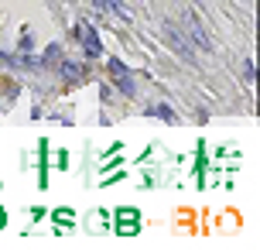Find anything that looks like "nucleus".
Wrapping results in <instances>:
<instances>
[{
	"label": "nucleus",
	"mask_w": 260,
	"mask_h": 250,
	"mask_svg": "<svg viewBox=\"0 0 260 250\" xmlns=\"http://www.w3.org/2000/svg\"><path fill=\"white\" fill-rule=\"evenodd\" d=\"M0 226H4V212H0Z\"/></svg>",
	"instance_id": "obj_8"
},
{
	"label": "nucleus",
	"mask_w": 260,
	"mask_h": 250,
	"mask_svg": "<svg viewBox=\"0 0 260 250\" xmlns=\"http://www.w3.org/2000/svg\"><path fill=\"white\" fill-rule=\"evenodd\" d=\"M62 72H65V79H79V76H82V69L72 65V62H65V65H62Z\"/></svg>",
	"instance_id": "obj_5"
},
{
	"label": "nucleus",
	"mask_w": 260,
	"mask_h": 250,
	"mask_svg": "<svg viewBox=\"0 0 260 250\" xmlns=\"http://www.w3.org/2000/svg\"><path fill=\"white\" fill-rule=\"evenodd\" d=\"M79 38L86 41V52H89V58H99V52H103V48H99V35H96L86 21L79 24Z\"/></svg>",
	"instance_id": "obj_2"
},
{
	"label": "nucleus",
	"mask_w": 260,
	"mask_h": 250,
	"mask_svg": "<svg viewBox=\"0 0 260 250\" xmlns=\"http://www.w3.org/2000/svg\"><path fill=\"white\" fill-rule=\"evenodd\" d=\"M69 219H72V209H55V223L58 226H69Z\"/></svg>",
	"instance_id": "obj_6"
},
{
	"label": "nucleus",
	"mask_w": 260,
	"mask_h": 250,
	"mask_svg": "<svg viewBox=\"0 0 260 250\" xmlns=\"http://www.w3.org/2000/svg\"><path fill=\"white\" fill-rule=\"evenodd\" d=\"M110 72H113V79H116V89H120V93H127V96H134V93H137L134 76L123 69V62H116V58H113V62H110Z\"/></svg>",
	"instance_id": "obj_1"
},
{
	"label": "nucleus",
	"mask_w": 260,
	"mask_h": 250,
	"mask_svg": "<svg viewBox=\"0 0 260 250\" xmlns=\"http://www.w3.org/2000/svg\"><path fill=\"white\" fill-rule=\"evenodd\" d=\"M243 76H246V82H253V62H246V65H243Z\"/></svg>",
	"instance_id": "obj_7"
},
{
	"label": "nucleus",
	"mask_w": 260,
	"mask_h": 250,
	"mask_svg": "<svg viewBox=\"0 0 260 250\" xmlns=\"http://www.w3.org/2000/svg\"><path fill=\"white\" fill-rule=\"evenodd\" d=\"M151 113H158L161 120H165V123H175V113H171V106H165V103H161V106H154Z\"/></svg>",
	"instance_id": "obj_4"
},
{
	"label": "nucleus",
	"mask_w": 260,
	"mask_h": 250,
	"mask_svg": "<svg viewBox=\"0 0 260 250\" xmlns=\"http://www.w3.org/2000/svg\"><path fill=\"white\" fill-rule=\"evenodd\" d=\"M103 4H106V7H110L113 14H116V18H123V21H130V11L127 7H123V4H120V0H103Z\"/></svg>",
	"instance_id": "obj_3"
}]
</instances>
